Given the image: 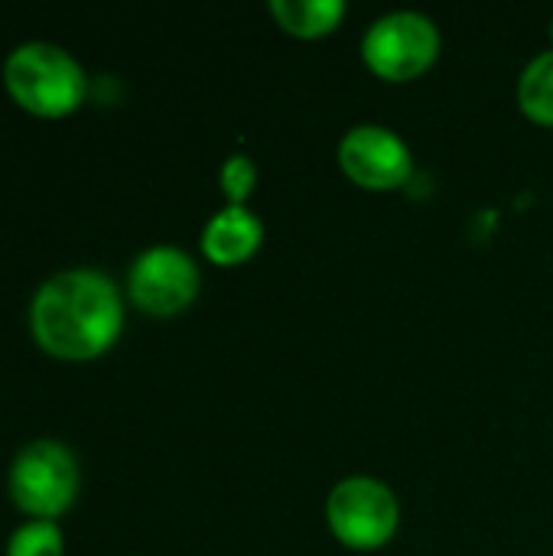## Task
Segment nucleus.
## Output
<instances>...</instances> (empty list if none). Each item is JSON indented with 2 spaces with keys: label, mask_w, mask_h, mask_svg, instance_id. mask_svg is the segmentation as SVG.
I'll use <instances>...</instances> for the list:
<instances>
[{
  "label": "nucleus",
  "mask_w": 553,
  "mask_h": 556,
  "mask_svg": "<svg viewBox=\"0 0 553 556\" xmlns=\"http://www.w3.org/2000/svg\"><path fill=\"white\" fill-rule=\"evenodd\" d=\"M124 329L117 283L95 267H68L46 277L29 300V336L59 362L101 358Z\"/></svg>",
  "instance_id": "1"
},
{
  "label": "nucleus",
  "mask_w": 553,
  "mask_h": 556,
  "mask_svg": "<svg viewBox=\"0 0 553 556\" xmlns=\"http://www.w3.org/2000/svg\"><path fill=\"white\" fill-rule=\"evenodd\" d=\"M3 88L10 101L26 114L59 121L85 104L88 72L65 46L29 39L7 52Z\"/></svg>",
  "instance_id": "2"
},
{
  "label": "nucleus",
  "mask_w": 553,
  "mask_h": 556,
  "mask_svg": "<svg viewBox=\"0 0 553 556\" xmlns=\"http://www.w3.org/2000/svg\"><path fill=\"white\" fill-rule=\"evenodd\" d=\"M78 456L52 437L29 440L7 469V495L29 521H59L78 498Z\"/></svg>",
  "instance_id": "3"
},
{
  "label": "nucleus",
  "mask_w": 553,
  "mask_h": 556,
  "mask_svg": "<svg viewBox=\"0 0 553 556\" xmlns=\"http://www.w3.org/2000/svg\"><path fill=\"white\" fill-rule=\"evenodd\" d=\"M362 55L375 75L388 81H411L440 55V29L420 10H394L368 26Z\"/></svg>",
  "instance_id": "4"
},
{
  "label": "nucleus",
  "mask_w": 553,
  "mask_h": 556,
  "mask_svg": "<svg viewBox=\"0 0 553 556\" xmlns=\"http://www.w3.org/2000/svg\"><path fill=\"white\" fill-rule=\"evenodd\" d=\"M199 264L176 244H153L140 251L127 270L130 303L153 319H169L189 309L199 296Z\"/></svg>",
  "instance_id": "5"
},
{
  "label": "nucleus",
  "mask_w": 553,
  "mask_h": 556,
  "mask_svg": "<svg viewBox=\"0 0 553 556\" xmlns=\"http://www.w3.org/2000/svg\"><path fill=\"white\" fill-rule=\"evenodd\" d=\"M326 521L345 547L375 551L394 538L401 521V505L385 482L368 476H352L329 492Z\"/></svg>",
  "instance_id": "6"
},
{
  "label": "nucleus",
  "mask_w": 553,
  "mask_h": 556,
  "mask_svg": "<svg viewBox=\"0 0 553 556\" xmlns=\"http://www.w3.org/2000/svg\"><path fill=\"white\" fill-rule=\"evenodd\" d=\"M342 173L362 189H398L414 173V156L407 143L381 124H359L339 143Z\"/></svg>",
  "instance_id": "7"
},
{
  "label": "nucleus",
  "mask_w": 553,
  "mask_h": 556,
  "mask_svg": "<svg viewBox=\"0 0 553 556\" xmlns=\"http://www.w3.org/2000/svg\"><path fill=\"white\" fill-rule=\"evenodd\" d=\"M264 241V222L244 205L218 208L202 228V254L218 267H235L248 261Z\"/></svg>",
  "instance_id": "8"
},
{
  "label": "nucleus",
  "mask_w": 553,
  "mask_h": 556,
  "mask_svg": "<svg viewBox=\"0 0 553 556\" xmlns=\"http://www.w3.org/2000/svg\"><path fill=\"white\" fill-rule=\"evenodd\" d=\"M271 13L287 33L316 39L336 29V23L345 16V3L342 0H271Z\"/></svg>",
  "instance_id": "9"
},
{
  "label": "nucleus",
  "mask_w": 553,
  "mask_h": 556,
  "mask_svg": "<svg viewBox=\"0 0 553 556\" xmlns=\"http://www.w3.org/2000/svg\"><path fill=\"white\" fill-rule=\"evenodd\" d=\"M518 104L531 121L553 124V49L538 52L525 65L518 78Z\"/></svg>",
  "instance_id": "10"
},
{
  "label": "nucleus",
  "mask_w": 553,
  "mask_h": 556,
  "mask_svg": "<svg viewBox=\"0 0 553 556\" xmlns=\"http://www.w3.org/2000/svg\"><path fill=\"white\" fill-rule=\"evenodd\" d=\"M3 556H65V534L55 521H26L7 538Z\"/></svg>",
  "instance_id": "11"
},
{
  "label": "nucleus",
  "mask_w": 553,
  "mask_h": 556,
  "mask_svg": "<svg viewBox=\"0 0 553 556\" xmlns=\"http://www.w3.org/2000/svg\"><path fill=\"white\" fill-rule=\"evenodd\" d=\"M218 182H222V192L228 199V205H244V199L254 192V182H257V166L251 156L244 153H231L218 173Z\"/></svg>",
  "instance_id": "12"
},
{
  "label": "nucleus",
  "mask_w": 553,
  "mask_h": 556,
  "mask_svg": "<svg viewBox=\"0 0 553 556\" xmlns=\"http://www.w3.org/2000/svg\"><path fill=\"white\" fill-rule=\"evenodd\" d=\"M551 39H553V20H551Z\"/></svg>",
  "instance_id": "13"
}]
</instances>
